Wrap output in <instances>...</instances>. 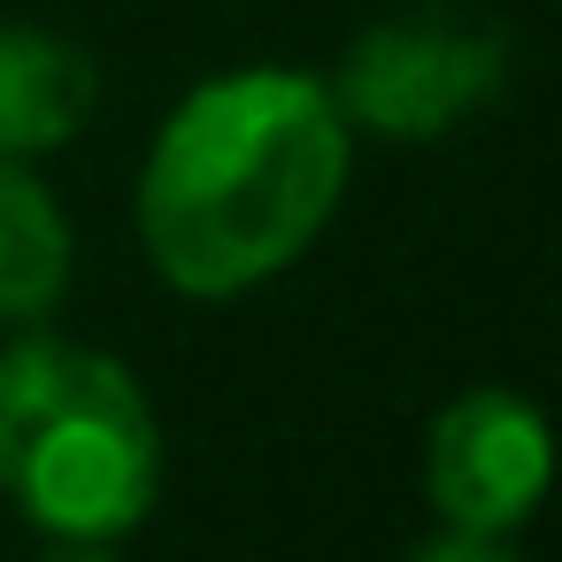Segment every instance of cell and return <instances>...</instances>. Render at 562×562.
<instances>
[{"label":"cell","mask_w":562,"mask_h":562,"mask_svg":"<svg viewBox=\"0 0 562 562\" xmlns=\"http://www.w3.org/2000/svg\"><path fill=\"white\" fill-rule=\"evenodd\" d=\"M508 86V32L477 9H408L370 24L339 78L331 101L347 124L378 139H439L462 116H477Z\"/></svg>","instance_id":"3957f363"},{"label":"cell","mask_w":562,"mask_h":562,"mask_svg":"<svg viewBox=\"0 0 562 562\" xmlns=\"http://www.w3.org/2000/svg\"><path fill=\"white\" fill-rule=\"evenodd\" d=\"M162 431L124 362L24 339L0 355V493L55 539H116L155 508Z\"/></svg>","instance_id":"7a4b0ae2"},{"label":"cell","mask_w":562,"mask_h":562,"mask_svg":"<svg viewBox=\"0 0 562 562\" xmlns=\"http://www.w3.org/2000/svg\"><path fill=\"white\" fill-rule=\"evenodd\" d=\"M101 101V70L86 47L40 24H0V155L24 162L86 132Z\"/></svg>","instance_id":"5b68a950"},{"label":"cell","mask_w":562,"mask_h":562,"mask_svg":"<svg viewBox=\"0 0 562 562\" xmlns=\"http://www.w3.org/2000/svg\"><path fill=\"white\" fill-rule=\"evenodd\" d=\"M347 116L301 70L201 86L139 170V239L178 293L224 301L278 278L339 209Z\"/></svg>","instance_id":"6da1fadb"},{"label":"cell","mask_w":562,"mask_h":562,"mask_svg":"<svg viewBox=\"0 0 562 562\" xmlns=\"http://www.w3.org/2000/svg\"><path fill=\"white\" fill-rule=\"evenodd\" d=\"M554 477V431L531 401L477 385L431 416L424 439V493L447 531H516Z\"/></svg>","instance_id":"277c9868"},{"label":"cell","mask_w":562,"mask_h":562,"mask_svg":"<svg viewBox=\"0 0 562 562\" xmlns=\"http://www.w3.org/2000/svg\"><path fill=\"white\" fill-rule=\"evenodd\" d=\"M47 562H116V554H109V539H55Z\"/></svg>","instance_id":"ba28073f"},{"label":"cell","mask_w":562,"mask_h":562,"mask_svg":"<svg viewBox=\"0 0 562 562\" xmlns=\"http://www.w3.org/2000/svg\"><path fill=\"white\" fill-rule=\"evenodd\" d=\"M70 285V224L24 162L0 155V324H32Z\"/></svg>","instance_id":"8992f818"},{"label":"cell","mask_w":562,"mask_h":562,"mask_svg":"<svg viewBox=\"0 0 562 562\" xmlns=\"http://www.w3.org/2000/svg\"><path fill=\"white\" fill-rule=\"evenodd\" d=\"M416 562H524V554L508 547V531H447V539H431Z\"/></svg>","instance_id":"52a82bcc"}]
</instances>
